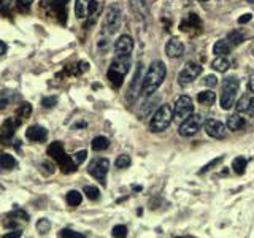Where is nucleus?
<instances>
[{
	"instance_id": "1",
	"label": "nucleus",
	"mask_w": 254,
	"mask_h": 238,
	"mask_svg": "<svg viewBox=\"0 0 254 238\" xmlns=\"http://www.w3.org/2000/svg\"><path fill=\"white\" fill-rule=\"evenodd\" d=\"M165 76H167L165 63L162 60L151 62V65L148 67L145 76H143L140 94L143 95V97H149V95H153L159 89V86L164 83Z\"/></svg>"
},
{
	"instance_id": "2",
	"label": "nucleus",
	"mask_w": 254,
	"mask_h": 238,
	"mask_svg": "<svg viewBox=\"0 0 254 238\" xmlns=\"http://www.w3.org/2000/svg\"><path fill=\"white\" fill-rule=\"evenodd\" d=\"M123 24V11L118 3H111L105 8L102 21V35H113Z\"/></svg>"
},
{
	"instance_id": "3",
	"label": "nucleus",
	"mask_w": 254,
	"mask_h": 238,
	"mask_svg": "<svg viewBox=\"0 0 254 238\" xmlns=\"http://www.w3.org/2000/svg\"><path fill=\"white\" fill-rule=\"evenodd\" d=\"M175 113H173V107L169 105V103H164V105L159 107L153 118L149 121V130L153 133H159V132H164L167 127H169L173 121Z\"/></svg>"
},
{
	"instance_id": "4",
	"label": "nucleus",
	"mask_w": 254,
	"mask_h": 238,
	"mask_svg": "<svg viewBox=\"0 0 254 238\" xmlns=\"http://www.w3.org/2000/svg\"><path fill=\"white\" fill-rule=\"evenodd\" d=\"M238 86H240V81H238L237 76L230 75V76L224 78V81H222L221 99H219L222 110H230L234 107L235 99H237V92H238Z\"/></svg>"
},
{
	"instance_id": "5",
	"label": "nucleus",
	"mask_w": 254,
	"mask_h": 238,
	"mask_svg": "<svg viewBox=\"0 0 254 238\" xmlns=\"http://www.w3.org/2000/svg\"><path fill=\"white\" fill-rule=\"evenodd\" d=\"M48 154L61 165L64 173H73L76 170V164L73 162V159H68L65 154H64V148L61 143H54V145L48 148Z\"/></svg>"
},
{
	"instance_id": "6",
	"label": "nucleus",
	"mask_w": 254,
	"mask_h": 238,
	"mask_svg": "<svg viewBox=\"0 0 254 238\" xmlns=\"http://www.w3.org/2000/svg\"><path fill=\"white\" fill-rule=\"evenodd\" d=\"M110 170V161L105 157H95L92 159V162L87 167V173L91 175L92 178L97 179L100 184L105 186L107 184V173Z\"/></svg>"
},
{
	"instance_id": "7",
	"label": "nucleus",
	"mask_w": 254,
	"mask_h": 238,
	"mask_svg": "<svg viewBox=\"0 0 254 238\" xmlns=\"http://www.w3.org/2000/svg\"><path fill=\"white\" fill-rule=\"evenodd\" d=\"M205 124L202 115H190L186 119H183V122L178 127V133L181 137H192L198 130L202 129V125Z\"/></svg>"
},
{
	"instance_id": "8",
	"label": "nucleus",
	"mask_w": 254,
	"mask_h": 238,
	"mask_svg": "<svg viewBox=\"0 0 254 238\" xmlns=\"http://www.w3.org/2000/svg\"><path fill=\"white\" fill-rule=\"evenodd\" d=\"M202 73V65L200 63H195V62H188L185 68H183L180 71V75H178V84L181 87H185V86H189L190 83H194L195 79L200 76Z\"/></svg>"
},
{
	"instance_id": "9",
	"label": "nucleus",
	"mask_w": 254,
	"mask_h": 238,
	"mask_svg": "<svg viewBox=\"0 0 254 238\" xmlns=\"http://www.w3.org/2000/svg\"><path fill=\"white\" fill-rule=\"evenodd\" d=\"M173 113H175V118L180 119V121L190 116L194 113L192 99H190L189 95H180V97L177 99V102H175V105H173Z\"/></svg>"
},
{
	"instance_id": "10",
	"label": "nucleus",
	"mask_w": 254,
	"mask_h": 238,
	"mask_svg": "<svg viewBox=\"0 0 254 238\" xmlns=\"http://www.w3.org/2000/svg\"><path fill=\"white\" fill-rule=\"evenodd\" d=\"M141 71H143V63L138 62L137 63V68H135L133 78H132V83L129 86V91H127V100H129L130 103L135 102V99L138 97V94L141 91V81H143Z\"/></svg>"
},
{
	"instance_id": "11",
	"label": "nucleus",
	"mask_w": 254,
	"mask_h": 238,
	"mask_svg": "<svg viewBox=\"0 0 254 238\" xmlns=\"http://www.w3.org/2000/svg\"><path fill=\"white\" fill-rule=\"evenodd\" d=\"M97 2L95 0H76L75 2V16L78 19H86L91 13L97 11Z\"/></svg>"
},
{
	"instance_id": "12",
	"label": "nucleus",
	"mask_w": 254,
	"mask_h": 238,
	"mask_svg": "<svg viewBox=\"0 0 254 238\" xmlns=\"http://www.w3.org/2000/svg\"><path fill=\"white\" fill-rule=\"evenodd\" d=\"M203 127H205V132H206L208 137L216 138V140L224 138L226 127H224V124H222L221 121H218V119H208V121H205Z\"/></svg>"
},
{
	"instance_id": "13",
	"label": "nucleus",
	"mask_w": 254,
	"mask_h": 238,
	"mask_svg": "<svg viewBox=\"0 0 254 238\" xmlns=\"http://www.w3.org/2000/svg\"><path fill=\"white\" fill-rule=\"evenodd\" d=\"M129 68H130V54H126V56H116V59L111 62L108 70L116 71V73L126 76Z\"/></svg>"
},
{
	"instance_id": "14",
	"label": "nucleus",
	"mask_w": 254,
	"mask_h": 238,
	"mask_svg": "<svg viewBox=\"0 0 254 238\" xmlns=\"http://www.w3.org/2000/svg\"><path fill=\"white\" fill-rule=\"evenodd\" d=\"M183 53H185V45H183V42L177 37H172L165 45V54L172 59H178L183 56Z\"/></svg>"
},
{
	"instance_id": "15",
	"label": "nucleus",
	"mask_w": 254,
	"mask_h": 238,
	"mask_svg": "<svg viewBox=\"0 0 254 238\" xmlns=\"http://www.w3.org/2000/svg\"><path fill=\"white\" fill-rule=\"evenodd\" d=\"M133 51V40L130 35H121L115 42V53L116 56H126Z\"/></svg>"
},
{
	"instance_id": "16",
	"label": "nucleus",
	"mask_w": 254,
	"mask_h": 238,
	"mask_svg": "<svg viewBox=\"0 0 254 238\" xmlns=\"http://www.w3.org/2000/svg\"><path fill=\"white\" fill-rule=\"evenodd\" d=\"M48 137V132L45 127H40V125H32L26 130V138L29 141H34V143H38V141H43L46 140Z\"/></svg>"
},
{
	"instance_id": "17",
	"label": "nucleus",
	"mask_w": 254,
	"mask_h": 238,
	"mask_svg": "<svg viewBox=\"0 0 254 238\" xmlns=\"http://www.w3.org/2000/svg\"><path fill=\"white\" fill-rule=\"evenodd\" d=\"M159 102H161V97H159V95H154V97H151V95H149V99L145 103H143V105L140 107V110H138L140 119L146 118L151 113V111L156 108V103H159Z\"/></svg>"
},
{
	"instance_id": "18",
	"label": "nucleus",
	"mask_w": 254,
	"mask_h": 238,
	"mask_svg": "<svg viewBox=\"0 0 254 238\" xmlns=\"http://www.w3.org/2000/svg\"><path fill=\"white\" fill-rule=\"evenodd\" d=\"M245 119L238 115V113H235V115H230L229 118H227V122H226V125H227V129L229 130H234V132H237V130H242L243 127H245Z\"/></svg>"
},
{
	"instance_id": "19",
	"label": "nucleus",
	"mask_w": 254,
	"mask_h": 238,
	"mask_svg": "<svg viewBox=\"0 0 254 238\" xmlns=\"http://www.w3.org/2000/svg\"><path fill=\"white\" fill-rule=\"evenodd\" d=\"M230 53V43L227 40H218L213 46V54L216 56H227Z\"/></svg>"
},
{
	"instance_id": "20",
	"label": "nucleus",
	"mask_w": 254,
	"mask_h": 238,
	"mask_svg": "<svg viewBox=\"0 0 254 238\" xmlns=\"http://www.w3.org/2000/svg\"><path fill=\"white\" fill-rule=\"evenodd\" d=\"M198 26H200V19H198V16H195V14H189L188 18L180 24V29H181L183 32H186V30H189L190 27L197 29Z\"/></svg>"
},
{
	"instance_id": "21",
	"label": "nucleus",
	"mask_w": 254,
	"mask_h": 238,
	"mask_svg": "<svg viewBox=\"0 0 254 238\" xmlns=\"http://www.w3.org/2000/svg\"><path fill=\"white\" fill-rule=\"evenodd\" d=\"M211 67H213L214 70H216V71H219V73H224V71L229 70L230 63H229V60L226 59V56H218V58L211 62Z\"/></svg>"
},
{
	"instance_id": "22",
	"label": "nucleus",
	"mask_w": 254,
	"mask_h": 238,
	"mask_svg": "<svg viewBox=\"0 0 254 238\" xmlns=\"http://www.w3.org/2000/svg\"><path fill=\"white\" fill-rule=\"evenodd\" d=\"M197 100H198V103H202V105L210 107L214 103V100H216V94H214L213 91H203L197 95Z\"/></svg>"
},
{
	"instance_id": "23",
	"label": "nucleus",
	"mask_w": 254,
	"mask_h": 238,
	"mask_svg": "<svg viewBox=\"0 0 254 238\" xmlns=\"http://www.w3.org/2000/svg\"><path fill=\"white\" fill-rule=\"evenodd\" d=\"M16 167V159L10 154H0V169L2 170H13Z\"/></svg>"
},
{
	"instance_id": "24",
	"label": "nucleus",
	"mask_w": 254,
	"mask_h": 238,
	"mask_svg": "<svg viewBox=\"0 0 254 238\" xmlns=\"http://www.w3.org/2000/svg\"><path fill=\"white\" fill-rule=\"evenodd\" d=\"M108 146H110V141L105 137H95L92 140V143H91V148L94 151H97V153H100V151H105Z\"/></svg>"
},
{
	"instance_id": "25",
	"label": "nucleus",
	"mask_w": 254,
	"mask_h": 238,
	"mask_svg": "<svg viewBox=\"0 0 254 238\" xmlns=\"http://www.w3.org/2000/svg\"><path fill=\"white\" fill-rule=\"evenodd\" d=\"M246 164H248V161H246L245 157L242 156H238L234 159V162H232V169L237 175H243L245 173V169H246Z\"/></svg>"
},
{
	"instance_id": "26",
	"label": "nucleus",
	"mask_w": 254,
	"mask_h": 238,
	"mask_svg": "<svg viewBox=\"0 0 254 238\" xmlns=\"http://www.w3.org/2000/svg\"><path fill=\"white\" fill-rule=\"evenodd\" d=\"M107 78H108V81L111 83V86H113V87H121V86H123L124 76H123V75H119V73H116V71L108 70V71H107Z\"/></svg>"
},
{
	"instance_id": "27",
	"label": "nucleus",
	"mask_w": 254,
	"mask_h": 238,
	"mask_svg": "<svg viewBox=\"0 0 254 238\" xmlns=\"http://www.w3.org/2000/svg\"><path fill=\"white\" fill-rule=\"evenodd\" d=\"M81 200H83V195L81 192H78V190H70V192H67V203L70 206H78L81 203Z\"/></svg>"
},
{
	"instance_id": "28",
	"label": "nucleus",
	"mask_w": 254,
	"mask_h": 238,
	"mask_svg": "<svg viewBox=\"0 0 254 238\" xmlns=\"http://www.w3.org/2000/svg\"><path fill=\"white\" fill-rule=\"evenodd\" d=\"M83 194H86V197L89 198V200H99L100 190H99L97 187H95V186H84Z\"/></svg>"
},
{
	"instance_id": "29",
	"label": "nucleus",
	"mask_w": 254,
	"mask_h": 238,
	"mask_svg": "<svg viewBox=\"0 0 254 238\" xmlns=\"http://www.w3.org/2000/svg\"><path fill=\"white\" fill-rule=\"evenodd\" d=\"M227 42H230L232 45H240V43H243V42H245V35L242 34V32L234 30V32H230V34H229Z\"/></svg>"
},
{
	"instance_id": "30",
	"label": "nucleus",
	"mask_w": 254,
	"mask_h": 238,
	"mask_svg": "<svg viewBox=\"0 0 254 238\" xmlns=\"http://www.w3.org/2000/svg\"><path fill=\"white\" fill-rule=\"evenodd\" d=\"M50 229H51V222L48 221L46 218H42V219L37 222V230H38L40 235L48 234V232H50Z\"/></svg>"
},
{
	"instance_id": "31",
	"label": "nucleus",
	"mask_w": 254,
	"mask_h": 238,
	"mask_svg": "<svg viewBox=\"0 0 254 238\" xmlns=\"http://www.w3.org/2000/svg\"><path fill=\"white\" fill-rule=\"evenodd\" d=\"M130 157L127 156V154H121V156H118V159L115 161V165H116V169H127V167L130 165Z\"/></svg>"
},
{
	"instance_id": "32",
	"label": "nucleus",
	"mask_w": 254,
	"mask_h": 238,
	"mask_svg": "<svg viewBox=\"0 0 254 238\" xmlns=\"http://www.w3.org/2000/svg\"><path fill=\"white\" fill-rule=\"evenodd\" d=\"M250 95L246 94V95H243V97L238 100V103H237V111L238 113H243V111H248V107H250Z\"/></svg>"
},
{
	"instance_id": "33",
	"label": "nucleus",
	"mask_w": 254,
	"mask_h": 238,
	"mask_svg": "<svg viewBox=\"0 0 254 238\" xmlns=\"http://www.w3.org/2000/svg\"><path fill=\"white\" fill-rule=\"evenodd\" d=\"M222 161H224V156H219V157H216V159H213V161L210 162V164H206L205 167H203V169L200 170V173H206V172H208V170H211V169H214V167H216V165H219Z\"/></svg>"
},
{
	"instance_id": "34",
	"label": "nucleus",
	"mask_w": 254,
	"mask_h": 238,
	"mask_svg": "<svg viewBox=\"0 0 254 238\" xmlns=\"http://www.w3.org/2000/svg\"><path fill=\"white\" fill-rule=\"evenodd\" d=\"M59 237H68V238H83L84 235L79 234V232H75V230H70V229H64L59 232Z\"/></svg>"
},
{
	"instance_id": "35",
	"label": "nucleus",
	"mask_w": 254,
	"mask_h": 238,
	"mask_svg": "<svg viewBox=\"0 0 254 238\" xmlns=\"http://www.w3.org/2000/svg\"><path fill=\"white\" fill-rule=\"evenodd\" d=\"M86 157H87V151H78V153H75L73 156H71V159H73V162L76 164V165H79V164H83L84 161H86Z\"/></svg>"
},
{
	"instance_id": "36",
	"label": "nucleus",
	"mask_w": 254,
	"mask_h": 238,
	"mask_svg": "<svg viewBox=\"0 0 254 238\" xmlns=\"http://www.w3.org/2000/svg\"><path fill=\"white\" fill-rule=\"evenodd\" d=\"M111 235H113V237H126L127 235V227L126 226H115Z\"/></svg>"
},
{
	"instance_id": "37",
	"label": "nucleus",
	"mask_w": 254,
	"mask_h": 238,
	"mask_svg": "<svg viewBox=\"0 0 254 238\" xmlns=\"http://www.w3.org/2000/svg\"><path fill=\"white\" fill-rule=\"evenodd\" d=\"M56 103H58V99L56 97H43L42 99V107H45V108H53Z\"/></svg>"
},
{
	"instance_id": "38",
	"label": "nucleus",
	"mask_w": 254,
	"mask_h": 238,
	"mask_svg": "<svg viewBox=\"0 0 254 238\" xmlns=\"http://www.w3.org/2000/svg\"><path fill=\"white\" fill-rule=\"evenodd\" d=\"M108 46H110V42H108V35H105V38H100L99 42H97V48H99V51H107L108 50Z\"/></svg>"
},
{
	"instance_id": "39",
	"label": "nucleus",
	"mask_w": 254,
	"mask_h": 238,
	"mask_svg": "<svg viewBox=\"0 0 254 238\" xmlns=\"http://www.w3.org/2000/svg\"><path fill=\"white\" fill-rule=\"evenodd\" d=\"M18 113H19V116L24 119V118H27L30 113H32V107L30 105H27V103H24V105L18 110Z\"/></svg>"
},
{
	"instance_id": "40",
	"label": "nucleus",
	"mask_w": 254,
	"mask_h": 238,
	"mask_svg": "<svg viewBox=\"0 0 254 238\" xmlns=\"http://www.w3.org/2000/svg\"><path fill=\"white\" fill-rule=\"evenodd\" d=\"M203 84L205 86H208V87H214L218 84V78L214 76V75H208V76H205L203 79Z\"/></svg>"
},
{
	"instance_id": "41",
	"label": "nucleus",
	"mask_w": 254,
	"mask_h": 238,
	"mask_svg": "<svg viewBox=\"0 0 254 238\" xmlns=\"http://www.w3.org/2000/svg\"><path fill=\"white\" fill-rule=\"evenodd\" d=\"M32 3H34V0H18V8L21 11H26L29 10Z\"/></svg>"
},
{
	"instance_id": "42",
	"label": "nucleus",
	"mask_w": 254,
	"mask_h": 238,
	"mask_svg": "<svg viewBox=\"0 0 254 238\" xmlns=\"http://www.w3.org/2000/svg\"><path fill=\"white\" fill-rule=\"evenodd\" d=\"M21 235H22L21 230H13V232H10V234H5L3 238H18V237H21Z\"/></svg>"
},
{
	"instance_id": "43",
	"label": "nucleus",
	"mask_w": 254,
	"mask_h": 238,
	"mask_svg": "<svg viewBox=\"0 0 254 238\" xmlns=\"http://www.w3.org/2000/svg\"><path fill=\"white\" fill-rule=\"evenodd\" d=\"M251 18H253V14L251 13H246V14H243L240 19H238V22L240 24H246V22H250L251 21Z\"/></svg>"
},
{
	"instance_id": "44",
	"label": "nucleus",
	"mask_w": 254,
	"mask_h": 238,
	"mask_svg": "<svg viewBox=\"0 0 254 238\" xmlns=\"http://www.w3.org/2000/svg\"><path fill=\"white\" fill-rule=\"evenodd\" d=\"M248 91L254 94V75L250 78V81H248Z\"/></svg>"
},
{
	"instance_id": "45",
	"label": "nucleus",
	"mask_w": 254,
	"mask_h": 238,
	"mask_svg": "<svg viewBox=\"0 0 254 238\" xmlns=\"http://www.w3.org/2000/svg\"><path fill=\"white\" fill-rule=\"evenodd\" d=\"M248 113L254 118V97L250 100V107H248Z\"/></svg>"
},
{
	"instance_id": "46",
	"label": "nucleus",
	"mask_w": 254,
	"mask_h": 238,
	"mask_svg": "<svg viewBox=\"0 0 254 238\" xmlns=\"http://www.w3.org/2000/svg\"><path fill=\"white\" fill-rule=\"evenodd\" d=\"M6 43H3V42H0V56H3L5 53H6Z\"/></svg>"
},
{
	"instance_id": "47",
	"label": "nucleus",
	"mask_w": 254,
	"mask_h": 238,
	"mask_svg": "<svg viewBox=\"0 0 254 238\" xmlns=\"http://www.w3.org/2000/svg\"><path fill=\"white\" fill-rule=\"evenodd\" d=\"M6 105H8V100H0V110H3V108H6Z\"/></svg>"
},
{
	"instance_id": "48",
	"label": "nucleus",
	"mask_w": 254,
	"mask_h": 238,
	"mask_svg": "<svg viewBox=\"0 0 254 238\" xmlns=\"http://www.w3.org/2000/svg\"><path fill=\"white\" fill-rule=\"evenodd\" d=\"M246 2H248V3H254V0H246Z\"/></svg>"
},
{
	"instance_id": "49",
	"label": "nucleus",
	"mask_w": 254,
	"mask_h": 238,
	"mask_svg": "<svg viewBox=\"0 0 254 238\" xmlns=\"http://www.w3.org/2000/svg\"><path fill=\"white\" fill-rule=\"evenodd\" d=\"M253 53H254V51H253Z\"/></svg>"
}]
</instances>
